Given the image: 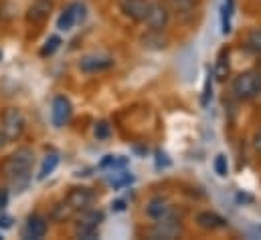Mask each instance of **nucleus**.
Instances as JSON below:
<instances>
[{"label":"nucleus","instance_id":"f257e3e1","mask_svg":"<svg viewBox=\"0 0 261 240\" xmlns=\"http://www.w3.org/2000/svg\"><path fill=\"white\" fill-rule=\"evenodd\" d=\"M33 164L35 152L31 147H18L0 164V174L12 184V188H16V192H22L31 182Z\"/></svg>","mask_w":261,"mask_h":240},{"label":"nucleus","instance_id":"f03ea898","mask_svg":"<svg viewBox=\"0 0 261 240\" xmlns=\"http://www.w3.org/2000/svg\"><path fill=\"white\" fill-rule=\"evenodd\" d=\"M231 89L237 99H243V101L257 99L261 95V69H249L239 73L233 79Z\"/></svg>","mask_w":261,"mask_h":240},{"label":"nucleus","instance_id":"7ed1b4c3","mask_svg":"<svg viewBox=\"0 0 261 240\" xmlns=\"http://www.w3.org/2000/svg\"><path fill=\"white\" fill-rule=\"evenodd\" d=\"M27 129V119L22 115V111L18 107H8L2 111V117H0V131L4 133L6 141H16L22 137Z\"/></svg>","mask_w":261,"mask_h":240},{"label":"nucleus","instance_id":"20e7f679","mask_svg":"<svg viewBox=\"0 0 261 240\" xmlns=\"http://www.w3.org/2000/svg\"><path fill=\"white\" fill-rule=\"evenodd\" d=\"M180 234H182V224L176 218V214L164 220H156L154 226L148 230V236L154 240H174Z\"/></svg>","mask_w":261,"mask_h":240},{"label":"nucleus","instance_id":"39448f33","mask_svg":"<svg viewBox=\"0 0 261 240\" xmlns=\"http://www.w3.org/2000/svg\"><path fill=\"white\" fill-rule=\"evenodd\" d=\"M170 22V10L166 8V4L162 0H152L150 2V10L146 14V28L148 31H164Z\"/></svg>","mask_w":261,"mask_h":240},{"label":"nucleus","instance_id":"423d86ee","mask_svg":"<svg viewBox=\"0 0 261 240\" xmlns=\"http://www.w3.org/2000/svg\"><path fill=\"white\" fill-rule=\"evenodd\" d=\"M152 0H120V12L132 22H144Z\"/></svg>","mask_w":261,"mask_h":240},{"label":"nucleus","instance_id":"0eeeda50","mask_svg":"<svg viewBox=\"0 0 261 240\" xmlns=\"http://www.w3.org/2000/svg\"><path fill=\"white\" fill-rule=\"evenodd\" d=\"M65 200L75 212H83V210H87V208L93 204L95 194H93L89 188L77 186V188H71V190H69V194H67Z\"/></svg>","mask_w":261,"mask_h":240},{"label":"nucleus","instance_id":"6e6552de","mask_svg":"<svg viewBox=\"0 0 261 240\" xmlns=\"http://www.w3.org/2000/svg\"><path fill=\"white\" fill-rule=\"evenodd\" d=\"M162 2L170 10V16H176L178 20H191L200 4V0H162Z\"/></svg>","mask_w":261,"mask_h":240},{"label":"nucleus","instance_id":"1a4fd4ad","mask_svg":"<svg viewBox=\"0 0 261 240\" xmlns=\"http://www.w3.org/2000/svg\"><path fill=\"white\" fill-rule=\"evenodd\" d=\"M146 214H148V218H150L152 222H156V220H164V218L174 216V208H172V204H170L166 198L154 196V198H150V202L146 204Z\"/></svg>","mask_w":261,"mask_h":240},{"label":"nucleus","instance_id":"9d476101","mask_svg":"<svg viewBox=\"0 0 261 240\" xmlns=\"http://www.w3.org/2000/svg\"><path fill=\"white\" fill-rule=\"evenodd\" d=\"M83 18H85V6L79 4V2H73L71 6H67L65 10L61 12V16L57 20V28L59 31H71Z\"/></svg>","mask_w":261,"mask_h":240},{"label":"nucleus","instance_id":"9b49d317","mask_svg":"<svg viewBox=\"0 0 261 240\" xmlns=\"http://www.w3.org/2000/svg\"><path fill=\"white\" fill-rule=\"evenodd\" d=\"M49 230V224H47V218H43L41 214H33L29 216L27 220V226H24V238H33V240H41L45 238Z\"/></svg>","mask_w":261,"mask_h":240},{"label":"nucleus","instance_id":"f8f14e48","mask_svg":"<svg viewBox=\"0 0 261 240\" xmlns=\"http://www.w3.org/2000/svg\"><path fill=\"white\" fill-rule=\"evenodd\" d=\"M51 117H53V125L55 127H63L69 117H71V101L59 95L53 99V109H51Z\"/></svg>","mask_w":261,"mask_h":240},{"label":"nucleus","instance_id":"ddd939ff","mask_svg":"<svg viewBox=\"0 0 261 240\" xmlns=\"http://www.w3.org/2000/svg\"><path fill=\"white\" fill-rule=\"evenodd\" d=\"M114 65L112 57H106V55H87L83 57L79 63V69L83 73H97V71H106Z\"/></svg>","mask_w":261,"mask_h":240},{"label":"nucleus","instance_id":"4468645a","mask_svg":"<svg viewBox=\"0 0 261 240\" xmlns=\"http://www.w3.org/2000/svg\"><path fill=\"white\" fill-rule=\"evenodd\" d=\"M196 224L202 228V230H219V228H225L227 222L223 216H219L217 212H211V210H202L196 214Z\"/></svg>","mask_w":261,"mask_h":240},{"label":"nucleus","instance_id":"2eb2a0df","mask_svg":"<svg viewBox=\"0 0 261 240\" xmlns=\"http://www.w3.org/2000/svg\"><path fill=\"white\" fill-rule=\"evenodd\" d=\"M140 43L146 47V49H152V51H162L166 49L168 45V39L164 37V31H148L140 37Z\"/></svg>","mask_w":261,"mask_h":240},{"label":"nucleus","instance_id":"dca6fc26","mask_svg":"<svg viewBox=\"0 0 261 240\" xmlns=\"http://www.w3.org/2000/svg\"><path fill=\"white\" fill-rule=\"evenodd\" d=\"M75 214H77V212L67 204V200H61V202H57V204L51 208V212H49V220L55 222V224H63V222H67V220H71Z\"/></svg>","mask_w":261,"mask_h":240},{"label":"nucleus","instance_id":"f3484780","mask_svg":"<svg viewBox=\"0 0 261 240\" xmlns=\"http://www.w3.org/2000/svg\"><path fill=\"white\" fill-rule=\"evenodd\" d=\"M57 166H59V154H57V152L47 154L45 160H43V164H41V170H39V174H37V180H45L47 176H51Z\"/></svg>","mask_w":261,"mask_h":240},{"label":"nucleus","instance_id":"a211bd4d","mask_svg":"<svg viewBox=\"0 0 261 240\" xmlns=\"http://www.w3.org/2000/svg\"><path fill=\"white\" fill-rule=\"evenodd\" d=\"M101 222H103V212H99V210H89V208L81 212L79 224H87V226H95V228H99Z\"/></svg>","mask_w":261,"mask_h":240},{"label":"nucleus","instance_id":"6ab92c4d","mask_svg":"<svg viewBox=\"0 0 261 240\" xmlns=\"http://www.w3.org/2000/svg\"><path fill=\"white\" fill-rule=\"evenodd\" d=\"M213 77H217L219 81H225V79L229 77V57H227V53H221V55H219V59L215 63Z\"/></svg>","mask_w":261,"mask_h":240},{"label":"nucleus","instance_id":"aec40b11","mask_svg":"<svg viewBox=\"0 0 261 240\" xmlns=\"http://www.w3.org/2000/svg\"><path fill=\"white\" fill-rule=\"evenodd\" d=\"M245 47H247L253 55L261 57V28L249 31V35H247V39H245Z\"/></svg>","mask_w":261,"mask_h":240},{"label":"nucleus","instance_id":"412c9836","mask_svg":"<svg viewBox=\"0 0 261 240\" xmlns=\"http://www.w3.org/2000/svg\"><path fill=\"white\" fill-rule=\"evenodd\" d=\"M73 234H75V238H83V240H93L99 236V232H97L95 226H87V224H79V222H77Z\"/></svg>","mask_w":261,"mask_h":240},{"label":"nucleus","instance_id":"4be33fe9","mask_svg":"<svg viewBox=\"0 0 261 240\" xmlns=\"http://www.w3.org/2000/svg\"><path fill=\"white\" fill-rule=\"evenodd\" d=\"M215 172H217L221 178H225V176L229 174V164H227V158H225L223 154H219V156L215 158Z\"/></svg>","mask_w":261,"mask_h":240},{"label":"nucleus","instance_id":"5701e85b","mask_svg":"<svg viewBox=\"0 0 261 240\" xmlns=\"http://www.w3.org/2000/svg\"><path fill=\"white\" fill-rule=\"evenodd\" d=\"M211 97H213V75L208 73L206 81H204V89H202V105L204 107L211 103Z\"/></svg>","mask_w":261,"mask_h":240},{"label":"nucleus","instance_id":"b1692460","mask_svg":"<svg viewBox=\"0 0 261 240\" xmlns=\"http://www.w3.org/2000/svg\"><path fill=\"white\" fill-rule=\"evenodd\" d=\"M132 180H134V178H132L128 172H118V174H116V178H112L110 184H112L114 188H124V186L132 184Z\"/></svg>","mask_w":261,"mask_h":240},{"label":"nucleus","instance_id":"393cba45","mask_svg":"<svg viewBox=\"0 0 261 240\" xmlns=\"http://www.w3.org/2000/svg\"><path fill=\"white\" fill-rule=\"evenodd\" d=\"M93 133H95V137H97V139H108V137H110V133H112V127H110L106 121H99V123L95 125Z\"/></svg>","mask_w":261,"mask_h":240},{"label":"nucleus","instance_id":"a878e982","mask_svg":"<svg viewBox=\"0 0 261 240\" xmlns=\"http://www.w3.org/2000/svg\"><path fill=\"white\" fill-rule=\"evenodd\" d=\"M59 45H61V39L59 37H51L47 43H45V47H43V55H53L57 49H59Z\"/></svg>","mask_w":261,"mask_h":240},{"label":"nucleus","instance_id":"bb28decb","mask_svg":"<svg viewBox=\"0 0 261 240\" xmlns=\"http://www.w3.org/2000/svg\"><path fill=\"white\" fill-rule=\"evenodd\" d=\"M251 145H253V149L261 154V127L255 131V135H253V141H251Z\"/></svg>","mask_w":261,"mask_h":240},{"label":"nucleus","instance_id":"cd10ccee","mask_svg":"<svg viewBox=\"0 0 261 240\" xmlns=\"http://www.w3.org/2000/svg\"><path fill=\"white\" fill-rule=\"evenodd\" d=\"M12 226V218L6 214H0V228H10Z\"/></svg>","mask_w":261,"mask_h":240},{"label":"nucleus","instance_id":"c85d7f7f","mask_svg":"<svg viewBox=\"0 0 261 240\" xmlns=\"http://www.w3.org/2000/svg\"><path fill=\"white\" fill-rule=\"evenodd\" d=\"M6 202H8V192L6 190H0V210L6 208Z\"/></svg>","mask_w":261,"mask_h":240},{"label":"nucleus","instance_id":"c756f323","mask_svg":"<svg viewBox=\"0 0 261 240\" xmlns=\"http://www.w3.org/2000/svg\"><path fill=\"white\" fill-rule=\"evenodd\" d=\"M6 143H8V141H6V137H4V133L0 131V149H2V147H4Z\"/></svg>","mask_w":261,"mask_h":240},{"label":"nucleus","instance_id":"7c9ffc66","mask_svg":"<svg viewBox=\"0 0 261 240\" xmlns=\"http://www.w3.org/2000/svg\"><path fill=\"white\" fill-rule=\"evenodd\" d=\"M0 240H2V234H0Z\"/></svg>","mask_w":261,"mask_h":240}]
</instances>
